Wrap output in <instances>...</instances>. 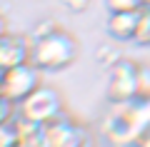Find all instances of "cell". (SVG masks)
Masks as SVG:
<instances>
[{"label": "cell", "mask_w": 150, "mask_h": 147, "mask_svg": "<svg viewBox=\"0 0 150 147\" xmlns=\"http://www.w3.org/2000/svg\"><path fill=\"white\" fill-rule=\"evenodd\" d=\"M30 63V42H25L18 35H3L0 37V68H15V65Z\"/></svg>", "instance_id": "8992f818"}, {"label": "cell", "mask_w": 150, "mask_h": 147, "mask_svg": "<svg viewBox=\"0 0 150 147\" xmlns=\"http://www.w3.org/2000/svg\"><path fill=\"white\" fill-rule=\"evenodd\" d=\"M135 42L138 45H150V8H143L140 13V25L135 32Z\"/></svg>", "instance_id": "9c48e42d"}, {"label": "cell", "mask_w": 150, "mask_h": 147, "mask_svg": "<svg viewBox=\"0 0 150 147\" xmlns=\"http://www.w3.org/2000/svg\"><path fill=\"white\" fill-rule=\"evenodd\" d=\"M15 120V107H13V100L3 97L0 95V125H10Z\"/></svg>", "instance_id": "4fadbf2b"}, {"label": "cell", "mask_w": 150, "mask_h": 147, "mask_svg": "<svg viewBox=\"0 0 150 147\" xmlns=\"http://www.w3.org/2000/svg\"><path fill=\"white\" fill-rule=\"evenodd\" d=\"M63 3L70 8V10H85L88 8V0H63Z\"/></svg>", "instance_id": "5bb4252c"}, {"label": "cell", "mask_w": 150, "mask_h": 147, "mask_svg": "<svg viewBox=\"0 0 150 147\" xmlns=\"http://www.w3.org/2000/svg\"><path fill=\"white\" fill-rule=\"evenodd\" d=\"M135 100L150 102V68H140V75H138V95H135Z\"/></svg>", "instance_id": "8fae6325"}, {"label": "cell", "mask_w": 150, "mask_h": 147, "mask_svg": "<svg viewBox=\"0 0 150 147\" xmlns=\"http://www.w3.org/2000/svg\"><path fill=\"white\" fill-rule=\"evenodd\" d=\"M3 35H5V23L0 20V37H3Z\"/></svg>", "instance_id": "2e32d148"}, {"label": "cell", "mask_w": 150, "mask_h": 147, "mask_svg": "<svg viewBox=\"0 0 150 147\" xmlns=\"http://www.w3.org/2000/svg\"><path fill=\"white\" fill-rule=\"evenodd\" d=\"M138 75L140 65H135L133 60H118L110 68L108 75V100L110 102H130L138 95Z\"/></svg>", "instance_id": "3957f363"}, {"label": "cell", "mask_w": 150, "mask_h": 147, "mask_svg": "<svg viewBox=\"0 0 150 147\" xmlns=\"http://www.w3.org/2000/svg\"><path fill=\"white\" fill-rule=\"evenodd\" d=\"M3 77H5V68H0V87H3Z\"/></svg>", "instance_id": "9a60e30c"}, {"label": "cell", "mask_w": 150, "mask_h": 147, "mask_svg": "<svg viewBox=\"0 0 150 147\" xmlns=\"http://www.w3.org/2000/svg\"><path fill=\"white\" fill-rule=\"evenodd\" d=\"M18 145V130L15 125H0V147H15Z\"/></svg>", "instance_id": "7c38bea8"}, {"label": "cell", "mask_w": 150, "mask_h": 147, "mask_svg": "<svg viewBox=\"0 0 150 147\" xmlns=\"http://www.w3.org/2000/svg\"><path fill=\"white\" fill-rule=\"evenodd\" d=\"M75 127H78L75 122H70L68 117L58 115V117H53L50 122L43 125V135H45V140H48L50 147H65V142L70 140V135L75 132Z\"/></svg>", "instance_id": "ba28073f"}, {"label": "cell", "mask_w": 150, "mask_h": 147, "mask_svg": "<svg viewBox=\"0 0 150 147\" xmlns=\"http://www.w3.org/2000/svg\"><path fill=\"white\" fill-rule=\"evenodd\" d=\"M38 87H40V68H35L33 63H23V65H15V68L5 70L0 95L13 102H23Z\"/></svg>", "instance_id": "277c9868"}, {"label": "cell", "mask_w": 150, "mask_h": 147, "mask_svg": "<svg viewBox=\"0 0 150 147\" xmlns=\"http://www.w3.org/2000/svg\"><path fill=\"white\" fill-rule=\"evenodd\" d=\"M60 112H63V100H60L58 90H53V87H38L35 92H30L20 102V115L38 122V125L50 122Z\"/></svg>", "instance_id": "5b68a950"}, {"label": "cell", "mask_w": 150, "mask_h": 147, "mask_svg": "<svg viewBox=\"0 0 150 147\" xmlns=\"http://www.w3.org/2000/svg\"><path fill=\"white\" fill-rule=\"evenodd\" d=\"M143 5H145V8H150V0H143Z\"/></svg>", "instance_id": "e0dca14e"}, {"label": "cell", "mask_w": 150, "mask_h": 147, "mask_svg": "<svg viewBox=\"0 0 150 147\" xmlns=\"http://www.w3.org/2000/svg\"><path fill=\"white\" fill-rule=\"evenodd\" d=\"M78 45L70 35L53 30L30 42V63L40 70H60L75 60Z\"/></svg>", "instance_id": "7a4b0ae2"}, {"label": "cell", "mask_w": 150, "mask_h": 147, "mask_svg": "<svg viewBox=\"0 0 150 147\" xmlns=\"http://www.w3.org/2000/svg\"><path fill=\"white\" fill-rule=\"evenodd\" d=\"M140 13L143 10H130V13H110L108 18V32L112 40L125 42V40H135V32L140 25Z\"/></svg>", "instance_id": "52a82bcc"}, {"label": "cell", "mask_w": 150, "mask_h": 147, "mask_svg": "<svg viewBox=\"0 0 150 147\" xmlns=\"http://www.w3.org/2000/svg\"><path fill=\"white\" fill-rule=\"evenodd\" d=\"M150 130V102L130 100V102H112L105 122L103 135L115 147L135 145Z\"/></svg>", "instance_id": "6da1fadb"}, {"label": "cell", "mask_w": 150, "mask_h": 147, "mask_svg": "<svg viewBox=\"0 0 150 147\" xmlns=\"http://www.w3.org/2000/svg\"><path fill=\"white\" fill-rule=\"evenodd\" d=\"M110 13H130V10H143V0H105Z\"/></svg>", "instance_id": "30bf717a"}]
</instances>
